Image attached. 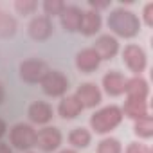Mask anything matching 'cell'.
Masks as SVG:
<instances>
[{"mask_svg": "<svg viewBox=\"0 0 153 153\" xmlns=\"http://www.w3.org/2000/svg\"><path fill=\"white\" fill-rule=\"evenodd\" d=\"M15 9H16L18 15L27 16V15H33L38 9V4L34 2V0H16V2H15Z\"/></svg>", "mask_w": 153, "mask_h": 153, "instance_id": "cell-23", "label": "cell"}, {"mask_svg": "<svg viewBox=\"0 0 153 153\" xmlns=\"http://www.w3.org/2000/svg\"><path fill=\"white\" fill-rule=\"evenodd\" d=\"M121 142L114 137H106L97 144V153H121Z\"/></svg>", "mask_w": 153, "mask_h": 153, "instance_id": "cell-22", "label": "cell"}, {"mask_svg": "<svg viewBox=\"0 0 153 153\" xmlns=\"http://www.w3.org/2000/svg\"><path fill=\"white\" fill-rule=\"evenodd\" d=\"M144 22H146V25H153V2H149V4H146V7H144Z\"/></svg>", "mask_w": 153, "mask_h": 153, "instance_id": "cell-26", "label": "cell"}, {"mask_svg": "<svg viewBox=\"0 0 153 153\" xmlns=\"http://www.w3.org/2000/svg\"><path fill=\"white\" fill-rule=\"evenodd\" d=\"M27 114H29V119L33 123L45 124V123H49L52 119V106L49 103H45V101H34V103H31Z\"/></svg>", "mask_w": 153, "mask_h": 153, "instance_id": "cell-14", "label": "cell"}, {"mask_svg": "<svg viewBox=\"0 0 153 153\" xmlns=\"http://www.w3.org/2000/svg\"><path fill=\"white\" fill-rule=\"evenodd\" d=\"M126 78L121 74V72H117V70H110V72H106L105 76H103V87H105V92L108 94V96H121V94H124V90H126Z\"/></svg>", "mask_w": 153, "mask_h": 153, "instance_id": "cell-11", "label": "cell"}, {"mask_svg": "<svg viewBox=\"0 0 153 153\" xmlns=\"http://www.w3.org/2000/svg\"><path fill=\"white\" fill-rule=\"evenodd\" d=\"M123 61L133 74L139 76L146 68V52L142 51V47H139L135 43L126 45L123 51Z\"/></svg>", "mask_w": 153, "mask_h": 153, "instance_id": "cell-6", "label": "cell"}, {"mask_svg": "<svg viewBox=\"0 0 153 153\" xmlns=\"http://www.w3.org/2000/svg\"><path fill=\"white\" fill-rule=\"evenodd\" d=\"M9 140L15 148L18 149H29L33 146H36V130L31 124L25 123H18L11 128L9 131Z\"/></svg>", "mask_w": 153, "mask_h": 153, "instance_id": "cell-3", "label": "cell"}, {"mask_svg": "<svg viewBox=\"0 0 153 153\" xmlns=\"http://www.w3.org/2000/svg\"><path fill=\"white\" fill-rule=\"evenodd\" d=\"M90 139H92V135H90V131L87 130V128H74L70 133H68V142L74 146V148H87L88 144H90Z\"/></svg>", "mask_w": 153, "mask_h": 153, "instance_id": "cell-20", "label": "cell"}, {"mask_svg": "<svg viewBox=\"0 0 153 153\" xmlns=\"http://www.w3.org/2000/svg\"><path fill=\"white\" fill-rule=\"evenodd\" d=\"M110 6V2H96V0H90V7H94L96 11L97 9H106Z\"/></svg>", "mask_w": 153, "mask_h": 153, "instance_id": "cell-27", "label": "cell"}, {"mask_svg": "<svg viewBox=\"0 0 153 153\" xmlns=\"http://www.w3.org/2000/svg\"><path fill=\"white\" fill-rule=\"evenodd\" d=\"M42 83V88L43 92L49 96V97H59L67 92L68 88V79L67 76L61 74L59 70H49L45 74V78L40 81Z\"/></svg>", "mask_w": 153, "mask_h": 153, "instance_id": "cell-4", "label": "cell"}, {"mask_svg": "<svg viewBox=\"0 0 153 153\" xmlns=\"http://www.w3.org/2000/svg\"><path fill=\"white\" fill-rule=\"evenodd\" d=\"M29 153H33V151H29Z\"/></svg>", "mask_w": 153, "mask_h": 153, "instance_id": "cell-32", "label": "cell"}, {"mask_svg": "<svg viewBox=\"0 0 153 153\" xmlns=\"http://www.w3.org/2000/svg\"><path fill=\"white\" fill-rule=\"evenodd\" d=\"M124 115H128L130 119H140L144 115H148V101L142 97H126L124 101Z\"/></svg>", "mask_w": 153, "mask_h": 153, "instance_id": "cell-15", "label": "cell"}, {"mask_svg": "<svg viewBox=\"0 0 153 153\" xmlns=\"http://www.w3.org/2000/svg\"><path fill=\"white\" fill-rule=\"evenodd\" d=\"M65 9V4L61 0H45L43 2V11H45V16H56V15H61Z\"/></svg>", "mask_w": 153, "mask_h": 153, "instance_id": "cell-24", "label": "cell"}, {"mask_svg": "<svg viewBox=\"0 0 153 153\" xmlns=\"http://www.w3.org/2000/svg\"><path fill=\"white\" fill-rule=\"evenodd\" d=\"M123 121V112L119 106H105L99 112L92 114L90 117V126L96 133H108L112 131L115 126H119V123Z\"/></svg>", "mask_w": 153, "mask_h": 153, "instance_id": "cell-2", "label": "cell"}, {"mask_svg": "<svg viewBox=\"0 0 153 153\" xmlns=\"http://www.w3.org/2000/svg\"><path fill=\"white\" fill-rule=\"evenodd\" d=\"M6 130H7V126H6V123L0 119V137H4L6 135Z\"/></svg>", "mask_w": 153, "mask_h": 153, "instance_id": "cell-29", "label": "cell"}, {"mask_svg": "<svg viewBox=\"0 0 153 153\" xmlns=\"http://www.w3.org/2000/svg\"><path fill=\"white\" fill-rule=\"evenodd\" d=\"M59 153H76L74 149H63V151H59Z\"/></svg>", "mask_w": 153, "mask_h": 153, "instance_id": "cell-31", "label": "cell"}, {"mask_svg": "<svg viewBox=\"0 0 153 153\" xmlns=\"http://www.w3.org/2000/svg\"><path fill=\"white\" fill-rule=\"evenodd\" d=\"M99 63H101V58L92 47L83 49V51H79L76 54V67H78V70H81L83 74L94 72L99 67Z\"/></svg>", "mask_w": 153, "mask_h": 153, "instance_id": "cell-10", "label": "cell"}, {"mask_svg": "<svg viewBox=\"0 0 153 153\" xmlns=\"http://www.w3.org/2000/svg\"><path fill=\"white\" fill-rule=\"evenodd\" d=\"M16 33V20L0 7V38H11Z\"/></svg>", "mask_w": 153, "mask_h": 153, "instance_id": "cell-19", "label": "cell"}, {"mask_svg": "<svg viewBox=\"0 0 153 153\" xmlns=\"http://www.w3.org/2000/svg\"><path fill=\"white\" fill-rule=\"evenodd\" d=\"M133 131H135V135H139L142 139H149L153 135V121H151V117L144 115V117L137 119L135 126H133Z\"/></svg>", "mask_w": 153, "mask_h": 153, "instance_id": "cell-21", "label": "cell"}, {"mask_svg": "<svg viewBox=\"0 0 153 153\" xmlns=\"http://www.w3.org/2000/svg\"><path fill=\"white\" fill-rule=\"evenodd\" d=\"M101 15L97 11H85L83 13V18H81V25H79V31L85 34V36H94L99 29H101Z\"/></svg>", "mask_w": 153, "mask_h": 153, "instance_id": "cell-17", "label": "cell"}, {"mask_svg": "<svg viewBox=\"0 0 153 153\" xmlns=\"http://www.w3.org/2000/svg\"><path fill=\"white\" fill-rule=\"evenodd\" d=\"M4 96H6V92H4V85L0 83V103L4 101Z\"/></svg>", "mask_w": 153, "mask_h": 153, "instance_id": "cell-30", "label": "cell"}, {"mask_svg": "<svg viewBox=\"0 0 153 153\" xmlns=\"http://www.w3.org/2000/svg\"><path fill=\"white\" fill-rule=\"evenodd\" d=\"M124 92L128 94V97H142V99H146L148 92H149V87H148L146 79H142L140 76H135V78L126 81V90Z\"/></svg>", "mask_w": 153, "mask_h": 153, "instance_id": "cell-18", "label": "cell"}, {"mask_svg": "<svg viewBox=\"0 0 153 153\" xmlns=\"http://www.w3.org/2000/svg\"><path fill=\"white\" fill-rule=\"evenodd\" d=\"M126 153H151V148L142 142H131L126 148Z\"/></svg>", "mask_w": 153, "mask_h": 153, "instance_id": "cell-25", "label": "cell"}, {"mask_svg": "<svg viewBox=\"0 0 153 153\" xmlns=\"http://www.w3.org/2000/svg\"><path fill=\"white\" fill-rule=\"evenodd\" d=\"M49 67L42 59H25L20 63V78L25 83H38L45 78Z\"/></svg>", "mask_w": 153, "mask_h": 153, "instance_id": "cell-5", "label": "cell"}, {"mask_svg": "<svg viewBox=\"0 0 153 153\" xmlns=\"http://www.w3.org/2000/svg\"><path fill=\"white\" fill-rule=\"evenodd\" d=\"M92 49L99 54L101 59H112L117 54V51H119V42L114 36H110V34H103V36H99L96 40Z\"/></svg>", "mask_w": 153, "mask_h": 153, "instance_id": "cell-13", "label": "cell"}, {"mask_svg": "<svg viewBox=\"0 0 153 153\" xmlns=\"http://www.w3.org/2000/svg\"><path fill=\"white\" fill-rule=\"evenodd\" d=\"M0 153H13V151L9 149V146L6 142H0Z\"/></svg>", "mask_w": 153, "mask_h": 153, "instance_id": "cell-28", "label": "cell"}, {"mask_svg": "<svg viewBox=\"0 0 153 153\" xmlns=\"http://www.w3.org/2000/svg\"><path fill=\"white\" fill-rule=\"evenodd\" d=\"M81 18H83V11H81L78 6H65L63 13L59 15L61 27H63L65 31H68V33H76V31H79Z\"/></svg>", "mask_w": 153, "mask_h": 153, "instance_id": "cell-12", "label": "cell"}, {"mask_svg": "<svg viewBox=\"0 0 153 153\" xmlns=\"http://www.w3.org/2000/svg\"><path fill=\"white\" fill-rule=\"evenodd\" d=\"M81 103L83 108H94L101 103V90L94 83H83L78 87V92L74 94Z\"/></svg>", "mask_w": 153, "mask_h": 153, "instance_id": "cell-9", "label": "cell"}, {"mask_svg": "<svg viewBox=\"0 0 153 153\" xmlns=\"http://www.w3.org/2000/svg\"><path fill=\"white\" fill-rule=\"evenodd\" d=\"M83 106L81 103L78 101V97L76 96H67L59 101V106H58V112L63 119H74V117H78L81 114Z\"/></svg>", "mask_w": 153, "mask_h": 153, "instance_id": "cell-16", "label": "cell"}, {"mask_svg": "<svg viewBox=\"0 0 153 153\" xmlns=\"http://www.w3.org/2000/svg\"><path fill=\"white\" fill-rule=\"evenodd\" d=\"M52 31H54L52 22H51V18L45 16V15H42V16H34V18L29 22V25H27V33H29V36H31L33 40H36V42H43V40H47V38L52 34Z\"/></svg>", "mask_w": 153, "mask_h": 153, "instance_id": "cell-8", "label": "cell"}, {"mask_svg": "<svg viewBox=\"0 0 153 153\" xmlns=\"http://www.w3.org/2000/svg\"><path fill=\"white\" fill-rule=\"evenodd\" d=\"M108 27L121 38H133L139 34L140 31V22L137 18L135 13L124 9V7H117L108 15L106 20Z\"/></svg>", "mask_w": 153, "mask_h": 153, "instance_id": "cell-1", "label": "cell"}, {"mask_svg": "<svg viewBox=\"0 0 153 153\" xmlns=\"http://www.w3.org/2000/svg\"><path fill=\"white\" fill-rule=\"evenodd\" d=\"M59 144H61V131L54 126H47L36 133V146L45 153L58 149Z\"/></svg>", "mask_w": 153, "mask_h": 153, "instance_id": "cell-7", "label": "cell"}]
</instances>
